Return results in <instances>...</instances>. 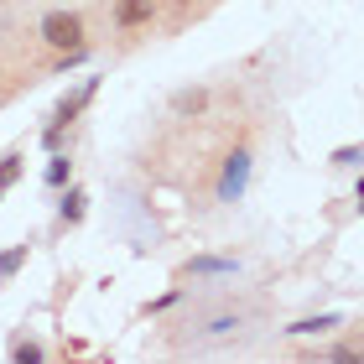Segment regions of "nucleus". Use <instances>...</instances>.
<instances>
[{
    "mask_svg": "<svg viewBox=\"0 0 364 364\" xmlns=\"http://www.w3.org/2000/svg\"><path fill=\"white\" fill-rule=\"evenodd\" d=\"M245 188H250V151H235L224 161V177H219V203H240Z\"/></svg>",
    "mask_w": 364,
    "mask_h": 364,
    "instance_id": "obj_1",
    "label": "nucleus"
},
{
    "mask_svg": "<svg viewBox=\"0 0 364 364\" xmlns=\"http://www.w3.org/2000/svg\"><path fill=\"white\" fill-rule=\"evenodd\" d=\"M114 16H120V26H141L146 16H151V0H120Z\"/></svg>",
    "mask_w": 364,
    "mask_h": 364,
    "instance_id": "obj_6",
    "label": "nucleus"
},
{
    "mask_svg": "<svg viewBox=\"0 0 364 364\" xmlns=\"http://www.w3.org/2000/svg\"><path fill=\"white\" fill-rule=\"evenodd\" d=\"M359 208H364V177H359Z\"/></svg>",
    "mask_w": 364,
    "mask_h": 364,
    "instance_id": "obj_13",
    "label": "nucleus"
},
{
    "mask_svg": "<svg viewBox=\"0 0 364 364\" xmlns=\"http://www.w3.org/2000/svg\"><path fill=\"white\" fill-rule=\"evenodd\" d=\"M333 161H338V167H359V161H364V146H338Z\"/></svg>",
    "mask_w": 364,
    "mask_h": 364,
    "instance_id": "obj_10",
    "label": "nucleus"
},
{
    "mask_svg": "<svg viewBox=\"0 0 364 364\" xmlns=\"http://www.w3.org/2000/svg\"><path fill=\"white\" fill-rule=\"evenodd\" d=\"M172 105H177L182 114H198V109H203V105H208V94H203V89H188V94H177V99H172Z\"/></svg>",
    "mask_w": 364,
    "mask_h": 364,
    "instance_id": "obj_7",
    "label": "nucleus"
},
{
    "mask_svg": "<svg viewBox=\"0 0 364 364\" xmlns=\"http://www.w3.org/2000/svg\"><path fill=\"white\" fill-rule=\"evenodd\" d=\"M328 328H338V312H323V318H302V323H291L287 333L302 338V333H328Z\"/></svg>",
    "mask_w": 364,
    "mask_h": 364,
    "instance_id": "obj_5",
    "label": "nucleus"
},
{
    "mask_svg": "<svg viewBox=\"0 0 364 364\" xmlns=\"http://www.w3.org/2000/svg\"><path fill=\"white\" fill-rule=\"evenodd\" d=\"M240 260H219V255H198L193 260V276H235Z\"/></svg>",
    "mask_w": 364,
    "mask_h": 364,
    "instance_id": "obj_3",
    "label": "nucleus"
},
{
    "mask_svg": "<svg viewBox=\"0 0 364 364\" xmlns=\"http://www.w3.org/2000/svg\"><path fill=\"white\" fill-rule=\"evenodd\" d=\"M42 37L53 47H78V37H84V21H78L73 11H47L42 16Z\"/></svg>",
    "mask_w": 364,
    "mask_h": 364,
    "instance_id": "obj_2",
    "label": "nucleus"
},
{
    "mask_svg": "<svg viewBox=\"0 0 364 364\" xmlns=\"http://www.w3.org/2000/svg\"><path fill=\"white\" fill-rule=\"evenodd\" d=\"M68 172H73L68 156H53V161H47V182H53V188H63V182H68Z\"/></svg>",
    "mask_w": 364,
    "mask_h": 364,
    "instance_id": "obj_9",
    "label": "nucleus"
},
{
    "mask_svg": "<svg viewBox=\"0 0 364 364\" xmlns=\"http://www.w3.org/2000/svg\"><path fill=\"white\" fill-rule=\"evenodd\" d=\"M84 203H89V198L78 188H68V193H63V203H58V219L63 224H78V219H84Z\"/></svg>",
    "mask_w": 364,
    "mask_h": 364,
    "instance_id": "obj_4",
    "label": "nucleus"
},
{
    "mask_svg": "<svg viewBox=\"0 0 364 364\" xmlns=\"http://www.w3.org/2000/svg\"><path fill=\"white\" fill-rule=\"evenodd\" d=\"M37 359H42L37 343H21V349H16V364H37Z\"/></svg>",
    "mask_w": 364,
    "mask_h": 364,
    "instance_id": "obj_12",
    "label": "nucleus"
},
{
    "mask_svg": "<svg viewBox=\"0 0 364 364\" xmlns=\"http://www.w3.org/2000/svg\"><path fill=\"white\" fill-rule=\"evenodd\" d=\"M16 177H21V156H6L0 161V188H11Z\"/></svg>",
    "mask_w": 364,
    "mask_h": 364,
    "instance_id": "obj_11",
    "label": "nucleus"
},
{
    "mask_svg": "<svg viewBox=\"0 0 364 364\" xmlns=\"http://www.w3.org/2000/svg\"><path fill=\"white\" fill-rule=\"evenodd\" d=\"M21 260H26V245H16V250H6V255H0V281L21 271Z\"/></svg>",
    "mask_w": 364,
    "mask_h": 364,
    "instance_id": "obj_8",
    "label": "nucleus"
}]
</instances>
